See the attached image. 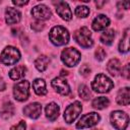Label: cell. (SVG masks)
Segmentation results:
<instances>
[{"mask_svg":"<svg viewBox=\"0 0 130 130\" xmlns=\"http://www.w3.org/2000/svg\"><path fill=\"white\" fill-rule=\"evenodd\" d=\"M79 71H80V73H81V75H82V76L87 77V76H89V75H90L91 69H90V67H89L87 64H83V65L80 67Z\"/></svg>","mask_w":130,"mask_h":130,"instance_id":"83f0119b","label":"cell"},{"mask_svg":"<svg viewBox=\"0 0 130 130\" xmlns=\"http://www.w3.org/2000/svg\"><path fill=\"white\" fill-rule=\"evenodd\" d=\"M109 24H110V19H109L106 15H104V14H100V15H98V16L93 19L91 25H92L93 30L99 31V30H103V29H105Z\"/></svg>","mask_w":130,"mask_h":130,"instance_id":"9a60e30c","label":"cell"},{"mask_svg":"<svg viewBox=\"0 0 130 130\" xmlns=\"http://www.w3.org/2000/svg\"><path fill=\"white\" fill-rule=\"evenodd\" d=\"M42 112V106L39 103H31L23 108V113L25 116L31 118V119H37L40 117Z\"/></svg>","mask_w":130,"mask_h":130,"instance_id":"4fadbf2b","label":"cell"},{"mask_svg":"<svg viewBox=\"0 0 130 130\" xmlns=\"http://www.w3.org/2000/svg\"><path fill=\"white\" fill-rule=\"evenodd\" d=\"M75 14L78 17H86L89 14V8L87 6H77L75 8Z\"/></svg>","mask_w":130,"mask_h":130,"instance_id":"4316f807","label":"cell"},{"mask_svg":"<svg viewBox=\"0 0 130 130\" xmlns=\"http://www.w3.org/2000/svg\"><path fill=\"white\" fill-rule=\"evenodd\" d=\"M6 88V84H5V82L2 80V79H0V90H4Z\"/></svg>","mask_w":130,"mask_h":130,"instance_id":"836d02e7","label":"cell"},{"mask_svg":"<svg viewBox=\"0 0 130 130\" xmlns=\"http://www.w3.org/2000/svg\"><path fill=\"white\" fill-rule=\"evenodd\" d=\"M49 38L54 45L63 46V45H66L69 41V32L65 27L61 25H57L51 29L49 34Z\"/></svg>","mask_w":130,"mask_h":130,"instance_id":"6da1fadb","label":"cell"},{"mask_svg":"<svg viewBox=\"0 0 130 130\" xmlns=\"http://www.w3.org/2000/svg\"><path fill=\"white\" fill-rule=\"evenodd\" d=\"M1 117L3 119H8L11 116H13L14 114V105L11 102H5L3 104V106L1 107V111H0Z\"/></svg>","mask_w":130,"mask_h":130,"instance_id":"d6986e66","label":"cell"},{"mask_svg":"<svg viewBox=\"0 0 130 130\" xmlns=\"http://www.w3.org/2000/svg\"><path fill=\"white\" fill-rule=\"evenodd\" d=\"M107 70L108 72L111 74V75H118V73H120L121 71V63L118 59L114 58V59H111L108 64H107Z\"/></svg>","mask_w":130,"mask_h":130,"instance_id":"ac0fdd59","label":"cell"},{"mask_svg":"<svg viewBox=\"0 0 130 130\" xmlns=\"http://www.w3.org/2000/svg\"><path fill=\"white\" fill-rule=\"evenodd\" d=\"M101 117L96 113H88L85 114L80 118V120L76 124V128L78 129H83V128H89L94 125H96L100 121Z\"/></svg>","mask_w":130,"mask_h":130,"instance_id":"9c48e42d","label":"cell"},{"mask_svg":"<svg viewBox=\"0 0 130 130\" xmlns=\"http://www.w3.org/2000/svg\"><path fill=\"white\" fill-rule=\"evenodd\" d=\"M51 84H52V86L55 88V90H56L58 93L62 94V95H67V94L70 93V87H69L68 82H67L65 79L61 78V77H56V78H54V79L52 80Z\"/></svg>","mask_w":130,"mask_h":130,"instance_id":"8fae6325","label":"cell"},{"mask_svg":"<svg viewBox=\"0 0 130 130\" xmlns=\"http://www.w3.org/2000/svg\"><path fill=\"white\" fill-rule=\"evenodd\" d=\"M12 3L13 4H15V5H18V6H22V5H25V4H27L28 3V1H15V0H13L12 1Z\"/></svg>","mask_w":130,"mask_h":130,"instance_id":"d6a6232c","label":"cell"},{"mask_svg":"<svg viewBox=\"0 0 130 130\" xmlns=\"http://www.w3.org/2000/svg\"><path fill=\"white\" fill-rule=\"evenodd\" d=\"M46 116L47 118L50 120V121H55L58 116H59V112H60V109H59V106L55 103H50L47 107H46Z\"/></svg>","mask_w":130,"mask_h":130,"instance_id":"e0dca14e","label":"cell"},{"mask_svg":"<svg viewBox=\"0 0 130 130\" xmlns=\"http://www.w3.org/2000/svg\"><path fill=\"white\" fill-rule=\"evenodd\" d=\"M74 39L77 42V44L83 48H89L93 45V41L91 39V32L86 26L77 29L74 32Z\"/></svg>","mask_w":130,"mask_h":130,"instance_id":"5b68a950","label":"cell"},{"mask_svg":"<svg viewBox=\"0 0 130 130\" xmlns=\"http://www.w3.org/2000/svg\"><path fill=\"white\" fill-rule=\"evenodd\" d=\"M32 86H34V90L35 92L38 94V95H45L47 94V88H46V83L44 81V79H41V78H37L34 83H32Z\"/></svg>","mask_w":130,"mask_h":130,"instance_id":"44dd1931","label":"cell"},{"mask_svg":"<svg viewBox=\"0 0 130 130\" xmlns=\"http://www.w3.org/2000/svg\"><path fill=\"white\" fill-rule=\"evenodd\" d=\"M122 71H123V73H122L123 76L128 79V78H129V65L127 64V65L124 67V69H122Z\"/></svg>","mask_w":130,"mask_h":130,"instance_id":"1f68e13d","label":"cell"},{"mask_svg":"<svg viewBox=\"0 0 130 130\" xmlns=\"http://www.w3.org/2000/svg\"><path fill=\"white\" fill-rule=\"evenodd\" d=\"M81 110H82V106L79 102H74L73 104L69 105L64 112V120L66 121V123L68 124L73 123L80 114Z\"/></svg>","mask_w":130,"mask_h":130,"instance_id":"ba28073f","label":"cell"},{"mask_svg":"<svg viewBox=\"0 0 130 130\" xmlns=\"http://www.w3.org/2000/svg\"><path fill=\"white\" fill-rule=\"evenodd\" d=\"M78 94H79V96H80L82 100H84V101H87V100L90 98V95H91L89 88H88L86 85H84V84H81V85L79 86V88H78Z\"/></svg>","mask_w":130,"mask_h":130,"instance_id":"484cf974","label":"cell"},{"mask_svg":"<svg viewBox=\"0 0 130 130\" xmlns=\"http://www.w3.org/2000/svg\"><path fill=\"white\" fill-rule=\"evenodd\" d=\"M117 103L122 106H128L130 103V90L129 87L121 88L117 94Z\"/></svg>","mask_w":130,"mask_h":130,"instance_id":"2e32d148","label":"cell"},{"mask_svg":"<svg viewBox=\"0 0 130 130\" xmlns=\"http://www.w3.org/2000/svg\"><path fill=\"white\" fill-rule=\"evenodd\" d=\"M25 71H26V68L25 66L23 65H18L14 68H12L9 72V77L13 80H17L21 77H23L25 75Z\"/></svg>","mask_w":130,"mask_h":130,"instance_id":"ffe728a7","label":"cell"},{"mask_svg":"<svg viewBox=\"0 0 130 130\" xmlns=\"http://www.w3.org/2000/svg\"><path fill=\"white\" fill-rule=\"evenodd\" d=\"M49 63H50V59L47 56H45V55H41V56H39L35 60V66H36V68L39 71H42V72L47 69Z\"/></svg>","mask_w":130,"mask_h":130,"instance_id":"7402d4cb","label":"cell"},{"mask_svg":"<svg viewBox=\"0 0 130 130\" xmlns=\"http://www.w3.org/2000/svg\"><path fill=\"white\" fill-rule=\"evenodd\" d=\"M115 38V31L114 29H107L105 30L101 36V42L105 45H111Z\"/></svg>","mask_w":130,"mask_h":130,"instance_id":"cb8c5ba5","label":"cell"},{"mask_svg":"<svg viewBox=\"0 0 130 130\" xmlns=\"http://www.w3.org/2000/svg\"><path fill=\"white\" fill-rule=\"evenodd\" d=\"M119 51L121 53H127L129 51V28H127L120 41Z\"/></svg>","mask_w":130,"mask_h":130,"instance_id":"603a6c76","label":"cell"},{"mask_svg":"<svg viewBox=\"0 0 130 130\" xmlns=\"http://www.w3.org/2000/svg\"><path fill=\"white\" fill-rule=\"evenodd\" d=\"M13 95L16 101H26L29 95V82L27 80H22L16 83L13 86Z\"/></svg>","mask_w":130,"mask_h":130,"instance_id":"52a82bcc","label":"cell"},{"mask_svg":"<svg viewBox=\"0 0 130 130\" xmlns=\"http://www.w3.org/2000/svg\"><path fill=\"white\" fill-rule=\"evenodd\" d=\"M111 123L117 130H125L129 123V117L126 113L122 111H114L111 116Z\"/></svg>","mask_w":130,"mask_h":130,"instance_id":"8992f818","label":"cell"},{"mask_svg":"<svg viewBox=\"0 0 130 130\" xmlns=\"http://www.w3.org/2000/svg\"><path fill=\"white\" fill-rule=\"evenodd\" d=\"M110 102L107 98L105 96H100V98H95L93 101H92V107L94 109H98V110H102V109H105L109 106Z\"/></svg>","mask_w":130,"mask_h":130,"instance_id":"d4e9b609","label":"cell"},{"mask_svg":"<svg viewBox=\"0 0 130 130\" xmlns=\"http://www.w3.org/2000/svg\"><path fill=\"white\" fill-rule=\"evenodd\" d=\"M19 59H20L19 51L11 46L6 47L0 55V62L4 65H14L19 61Z\"/></svg>","mask_w":130,"mask_h":130,"instance_id":"3957f363","label":"cell"},{"mask_svg":"<svg viewBox=\"0 0 130 130\" xmlns=\"http://www.w3.org/2000/svg\"><path fill=\"white\" fill-rule=\"evenodd\" d=\"M25 127H26L25 126V122L24 121H20L18 124L12 126L10 128V130H25Z\"/></svg>","mask_w":130,"mask_h":130,"instance_id":"4dcf8cb0","label":"cell"},{"mask_svg":"<svg viewBox=\"0 0 130 130\" xmlns=\"http://www.w3.org/2000/svg\"><path fill=\"white\" fill-rule=\"evenodd\" d=\"M105 57H106V51H105L103 48L99 47V48L95 50V58H96L99 61H103V60L105 59Z\"/></svg>","mask_w":130,"mask_h":130,"instance_id":"f1b7e54d","label":"cell"},{"mask_svg":"<svg viewBox=\"0 0 130 130\" xmlns=\"http://www.w3.org/2000/svg\"><path fill=\"white\" fill-rule=\"evenodd\" d=\"M44 26H45L44 23H42L40 20L39 21H35V22L31 23V28L34 30H36V31H41L44 28Z\"/></svg>","mask_w":130,"mask_h":130,"instance_id":"f546056e","label":"cell"},{"mask_svg":"<svg viewBox=\"0 0 130 130\" xmlns=\"http://www.w3.org/2000/svg\"><path fill=\"white\" fill-rule=\"evenodd\" d=\"M31 14L35 18L41 20H46L51 17V10L44 4H39L31 9Z\"/></svg>","mask_w":130,"mask_h":130,"instance_id":"30bf717a","label":"cell"},{"mask_svg":"<svg viewBox=\"0 0 130 130\" xmlns=\"http://www.w3.org/2000/svg\"><path fill=\"white\" fill-rule=\"evenodd\" d=\"M20 18H21V14L17 9H15L13 7H8L6 9L5 19L8 24H15V23L19 22Z\"/></svg>","mask_w":130,"mask_h":130,"instance_id":"5bb4252c","label":"cell"},{"mask_svg":"<svg viewBox=\"0 0 130 130\" xmlns=\"http://www.w3.org/2000/svg\"><path fill=\"white\" fill-rule=\"evenodd\" d=\"M54 4L56 5V12L58 13V15L62 19L70 20L72 18L71 9L69 8V5L66 2H64V1H57V2H54Z\"/></svg>","mask_w":130,"mask_h":130,"instance_id":"7c38bea8","label":"cell"},{"mask_svg":"<svg viewBox=\"0 0 130 130\" xmlns=\"http://www.w3.org/2000/svg\"><path fill=\"white\" fill-rule=\"evenodd\" d=\"M80 53L74 48H66L61 53V60L68 67H73L77 65L80 61Z\"/></svg>","mask_w":130,"mask_h":130,"instance_id":"277c9868","label":"cell"},{"mask_svg":"<svg viewBox=\"0 0 130 130\" xmlns=\"http://www.w3.org/2000/svg\"><path fill=\"white\" fill-rule=\"evenodd\" d=\"M105 3H106L105 1H103V2H99V1H96V2H95V4H96L98 8H101V6H102V5H104Z\"/></svg>","mask_w":130,"mask_h":130,"instance_id":"e575fe53","label":"cell"},{"mask_svg":"<svg viewBox=\"0 0 130 130\" xmlns=\"http://www.w3.org/2000/svg\"><path fill=\"white\" fill-rule=\"evenodd\" d=\"M67 74H68V72H67V71H64V70H62V71H61V75H62V76L67 75Z\"/></svg>","mask_w":130,"mask_h":130,"instance_id":"d590c367","label":"cell"},{"mask_svg":"<svg viewBox=\"0 0 130 130\" xmlns=\"http://www.w3.org/2000/svg\"><path fill=\"white\" fill-rule=\"evenodd\" d=\"M114 87V83L111 78L105 74H98L91 82V88L96 92H108Z\"/></svg>","mask_w":130,"mask_h":130,"instance_id":"7a4b0ae2","label":"cell"}]
</instances>
